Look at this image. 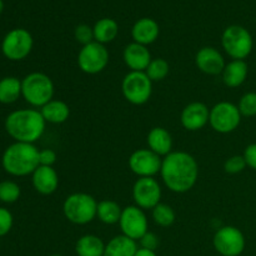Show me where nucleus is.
Listing matches in <instances>:
<instances>
[{
	"label": "nucleus",
	"mask_w": 256,
	"mask_h": 256,
	"mask_svg": "<svg viewBox=\"0 0 256 256\" xmlns=\"http://www.w3.org/2000/svg\"><path fill=\"white\" fill-rule=\"evenodd\" d=\"M160 175L165 186L172 192L184 194L195 186L199 178V165L186 152H172L164 156Z\"/></svg>",
	"instance_id": "f257e3e1"
},
{
	"label": "nucleus",
	"mask_w": 256,
	"mask_h": 256,
	"mask_svg": "<svg viewBox=\"0 0 256 256\" xmlns=\"http://www.w3.org/2000/svg\"><path fill=\"white\" fill-rule=\"evenodd\" d=\"M4 126L9 136L15 142L34 144L44 134L46 122L40 110L19 109L8 115Z\"/></svg>",
	"instance_id": "f03ea898"
},
{
	"label": "nucleus",
	"mask_w": 256,
	"mask_h": 256,
	"mask_svg": "<svg viewBox=\"0 0 256 256\" xmlns=\"http://www.w3.org/2000/svg\"><path fill=\"white\" fill-rule=\"evenodd\" d=\"M2 169L12 176H28L39 166V149L34 144L12 142L2 158Z\"/></svg>",
	"instance_id": "7ed1b4c3"
},
{
	"label": "nucleus",
	"mask_w": 256,
	"mask_h": 256,
	"mask_svg": "<svg viewBox=\"0 0 256 256\" xmlns=\"http://www.w3.org/2000/svg\"><path fill=\"white\" fill-rule=\"evenodd\" d=\"M54 82L44 72H30L22 80V96L32 108L42 109L54 99Z\"/></svg>",
	"instance_id": "20e7f679"
},
{
	"label": "nucleus",
	"mask_w": 256,
	"mask_h": 256,
	"mask_svg": "<svg viewBox=\"0 0 256 256\" xmlns=\"http://www.w3.org/2000/svg\"><path fill=\"white\" fill-rule=\"evenodd\" d=\"M98 202L86 192H74L65 199L62 212L70 222L75 225H85L96 218Z\"/></svg>",
	"instance_id": "39448f33"
},
{
	"label": "nucleus",
	"mask_w": 256,
	"mask_h": 256,
	"mask_svg": "<svg viewBox=\"0 0 256 256\" xmlns=\"http://www.w3.org/2000/svg\"><path fill=\"white\" fill-rule=\"evenodd\" d=\"M224 52L232 60H244L252 54L254 40L246 28L242 25H230L222 35Z\"/></svg>",
	"instance_id": "423d86ee"
},
{
	"label": "nucleus",
	"mask_w": 256,
	"mask_h": 256,
	"mask_svg": "<svg viewBox=\"0 0 256 256\" xmlns=\"http://www.w3.org/2000/svg\"><path fill=\"white\" fill-rule=\"evenodd\" d=\"M122 92L130 104L144 105L152 98V82L145 72H129L122 79Z\"/></svg>",
	"instance_id": "0eeeda50"
},
{
	"label": "nucleus",
	"mask_w": 256,
	"mask_h": 256,
	"mask_svg": "<svg viewBox=\"0 0 256 256\" xmlns=\"http://www.w3.org/2000/svg\"><path fill=\"white\" fill-rule=\"evenodd\" d=\"M34 46V39L26 29L16 28L8 32L2 42V52L12 62H20L29 56Z\"/></svg>",
	"instance_id": "6e6552de"
},
{
	"label": "nucleus",
	"mask_w": 256,
	"mask_h": 256,
	"mask_svg": "<svg viewBox=\"0 0 256 256\" xmlns=\"http://www.w3.org/2000/svg\"><path fill=\"white\" fill-rule=\"evenodd\" d=\"M242 118L238 105L220 102L210 109L209 124L219 134H229L239 128Z\"/></svg>",
	"instance_id": "1a4fd4ad"
},
{
	"label": "nucleus",
	"mask_w": 256,
	"mask_h": 256,
	"mask_svg": "<svg viewBox=\"0 0 256 256\" xmlns=\"http://www.w3.org/2000/svg\"><path fill=\"white\" fill-rule=\"evenodd\" d=\"M108 64H109V52L105 45L98 42L84 45L78 54V65L85 74H99L105 70Z\"/></svg>",
	"instance_id": "9d476101"
},
{
	"label": "nucleus",
	"mask_w": 256,
	"mask_h": 256,
	"mask_svg": "<svg viewBox=\"0 0 256 256\" xmlns=\"http://www.w3.org/2000/svg\"><path fill=\"white\" fill-rule=\"evenodd\" d=\"M212 245L222 256H239L245 250V236L240 229L228 225L215 232Z\"/></svg>",
	"instance_id": "9b49d317"
},
{
	"label": "nucleus",
	"mask_w": 256,
	"mask_h": 256,
	"mask_svg": "<svg viewBox=\"0 0 256 256\" xmlns=\"http://www.w3.org/2000/svg\"><path fill=\"white\" fill-rule=\"evenodd\" d=\"M162 186L155 178H139L132 186V199L142 210H152L162 200Z\"/></svg>",
	"instance_id": "f8f14e48"
},
{
	"label": "nucleus",
	"mask_w": 256,
	"mask_h": 256,
	"mask_svg": "<svg viewBox=\"0 0 256 256\" xmlns=\"http://www.w3.org/2000/svg\"><path fill=\"white\" fill-rule=\"evenodd\" d=\"M148 218L144 210L136 205H130L122 209L119 226L122 235L130 239L139 242L149 230H148Z\"/></svg>",
	"instance_id": "ddd939ff"
},
{
	"label": "nucleus",
	"mask_w": 256,
	"mask_h": 256,
	"mask_svg": "<svg viewBox=\"0 0 256 256\" xmlns=\"http://www.w3.org/2000/svg\"><path fill=\"white\" fill-rule=\"evenodd\" d=\"M162 156L150 149H138L130 155L129 168L139 178H154L160 174Z\"/></svg>",
	"instance_id": "4468645a"
},
{
	"label": "nucleus",
	"mask_w": 256,
	"mask_h": 256,
	"mask_svg": "<svg viewBox=\"0 0 256 256\" xmlns=\"http://www.w3.org/2000/svg\"><path fill=\"white\" fill-rule=\"evenodd\" d=\"M210 109L200 102H194L188 104L180 114V122L182 128L189 132L202 130L206 124H209Z\"/></svg>",
	"instance_id": "2eb2a0df"
},
{
	"label": "nucleus",
	"mask_w": 256,
	"mask_h": 256,
	"mask_svg": "<svg viewBox=\"0 0 256 256\" xmlns=\"http://www.w3.org/2000/svg\"><path fill=\"white\" fill-rule=\"evenodd\" d=\"M195 65L204 74L219 75L222 72L226 62L219 50L212 46H204L195 55Z\"/></svg>",
	"instance_id": "dca6fc26"
},
{
	"label": "nucleus",
	"mask_w": 256,
	"mask_h": 256,
	"mask_svg": "<svg viewBox=\"0 0 256 256\" xmlns=\"http://www.w3.org/2000/svg\"><path fill=\"white\" fill-rule=\"evenodd\" d=\"M122 59L130 72H145L152 60L148 46L132 42L122 52Z\"/></svg>",
	"instance_id": "f3484780"
},
{
	"label": "nucleus",
	"mask_w": 256,
	"mask_h": 256,
	"mask_svg": "<svg viewBox=\"0 0 256 256\" xmlns=\"http://www.w3.org/2000/svg\"><path fill=\"white\" fill-rule=\"evenodd\" d=\"M32 182L34 189L42 195L54 194L59 186V176L52 166L39 165L32 174Z\"/></svg>",
	"instance_id": "a211bd4d"
},
{
	"label": "nucleus",
	"mask_w": 256,
	"mask_h": 256,
	"mask_svg": "<svg viewBox=\"0 0 256 256\" xmlns=\"http://www.w3.org/2000/svg\"><path fill=\"white\" fill-rule=\"evenodd\" d=\"M160 34L159 24L152 18H142L132 28V36L134 42L148 46L156 42Z\"/></svg>",
	"instance_id": "6ab92c4d"
},
{
	"label": "nucleus",
	"mask_w": 256,
	"mask_h": 256,
	"mask_svg": "<svg viewBox=\"0 0 256 256\" xmlns=\"http://www.w3.org/2000/svg\"><path fill=\"white\" fill-rule=\"evenodd\" d=\"M248 74H249V66L245 60H232L225 65L222 70V82L232 89L239 88L245 82Z\"/></svg>",
	"instance_id": "aec40b11"
},
{
	"label": "nucleus",
	"mask_w": 256,
	"mask_h": 256,
	"mask_svg": "<svg viewBox=\"0 0 256 256\" xmlns=\"http://www.w3.org/2000/svg\"><path fill=\"white\" fill-rule=\"evenodd\" d=\"M148 146L159 156H166L172 152V138L166 129L162 126L152 128L146 138Z\"/></svg>",
	"instance_id": "412c9836"
},
{
	"label": "nucleus",
	"mask_w": 256,
	"mask_h": 256,
	"mask_svg": "<svg viewBox=\"0 0 256 256\" xmlns=\"http://www.w3.org/2000/svg\"><path fill=\"white\" fill-rule=\"evenodd\" d=\"M42 118L50 124H62L70 116V108L62 100L52 99L40 109Z\"/></svg>",
	"instance_id": "4be33fe9"
},
{
	"label": "nucleus",
	"mask_w": 256,
	"mask_h": 256,
	"mask_svg": "<svg viewBox=\"0 0 256 256\" xmlns=\"http://www.w3.org/2000/svg\"><path fill=\"white\" fill-rule=\"evenodd\" d=\"M138 249L135 240L125 235H118L105 245L104 256H135Z\"/></svg>",
	"instance_id": "5701e85b"
},
{
	"label": "nucleus",
	"mask_w": 256,
	"mask_h": 256,
	"mask_svg": "<svg viewBox=\"0 0 256 256\" xmlns=\"http://www.w3.org/2000/svg\"><path fill=\"white\" fill-rule=\"evenodd\" d=\"M92 30H94L95 42L105 45L116 39L119 34V24L112 18H102L95 22Z\"/></svg>",
	"instance_id": "b1692460"
},
{
	"label": "nucleus",
	"mask_w": 256,
	"mask_h": 256,
	"mask_svg": "<svg viewBox=\"0 0 256 256\" xmlns=\"http://www.w3.org/2000/svg\"><path fill=\"white\" fill-rule=\"evenodd\" d=\"M104 242L99 236L92 234L82 235L75 244L78 256H104Z\"/></svg>",
	"instance_id": "393cba45"
},
{
	"label": "nucleus",
	"mask_w": 256,
	"mask_h": 256,
	"mask_svg": "<svg viewBox=\"0 0 256 256\" xmlns=\"http://www.w3.org/2000/svg\"><path fill=\"white\" fill-rule=\"evenodd\" d=\"M22 96V80L15 76L0 79V102L5 105L14 104Z\"/></svg>",
	"instance_id": "a878e982"
},
{
	"label": "nucleus",
	"mask_w": 256,
	"mask_h": 256,
	"mask_svg": "<svg viewBox=\"0 0 256 256\" xmlns=\"http://www.w3.org/2000/svg\"><path fill=\"white\" fill-rule=\"evenodd\" d=\"M122 209L114 200H102L98 202L96 218L106 225L119 224Z\"/></svg>",
	"instance_id": "bb28decb"
},
{
	"label": "nucleus",
	"mask_w": 256,
	"mask_h": 256,
	"mask_svg": "<svg viewBox=\"0 0 256 256\" xmlns=\"http://www.w3.org/2000/svg\"><path fill=\"white\" fill-rule=\"evenodd\" d=\"M152 220L156 225L162 228H169L174 224L175 222V212L170 205L160 202L154 209L152 210Z\"/></svg>",
	"instance_id": "cd10ccee"
},
{
	"label": "nucleus",
	"mask_w": 256,
	"mask_h": 256,
	"mask_svg": "<svg viewBox=\"0 0 256 256\" xmlns=\"http://www.w3.org/2000/svg\"><path fill=\"white\" fill-rule=\"evenodd\" d=\"M169 62L165 59H162V58H155V59H152V62H150L149 66L145 70V74L148 75V78H149L152 82H155L164 80L165 78L169 75Z\"/></svg>",
	"instance_id": "c85d7f7f"
},
{
	"label": "nucleus",
	"mask_w": 256,
	"mask_h": 256,
	"mask_svg": "<svg viewBox=\"0 0 256 256\" xmlns=\"http://www.w3.org/2000/svg\"><path fill=\"white\" fill-rule=\"evenodd\" d=\"M22 195L20 186L12 180L0 182V202L4 204H14Z\"/></svg>",
	"instance_id": "c756f323"
},
{
	"label": "nucleus",
	"mask_w": 256,
	"mask_h": 256,
	"mask_svg": "<svg viewBox=\"0 0 256 256\" xmlns=\"http://www.w3.org/2000/svg\"><path fill=\"white\" fill-rule=\"evenodd\" d=\"M239 112L242 116L252 118L256 115V92H250L242 95L239 100Z\"/></svg>",
	"instance_id": "7c9ffc66"
},
{
	"label": "nucleus",
	"mask_w": 256,
	"mask_h": 256,
	"mask_svg": "<svg viewBox=\"0 0 256 256\" xmlns=\"http://www.w3.org/2000/svg\"><path fill=\"white\" fill-rule=\"evenodd\" d=\"M74 38L79 44L84 45L90 44V42H95L94 40V30L92 26L86 24H79L74 30Z\"/></svg>",
	"instance_id": "2f4dec72"
},
{
	"label": "nucleus",
	"mask_w": 256,
	"mask_h": 256,
	"mask_svg": "<svg viewBox=\"0 0 256 256\" xmlns=\"http://www.w3.org/2000/svg\"><path fill=\"white\" fill-rule=\"evenodd\" d=\"M246 166L248 165L244 159V155H234V156H230L229 159L225 162L224 170L228 174L234 175L242 172Z\"/></svg>",
	"instance_id": "473e14b6"
},
{
	"label": "nucleus",
	"mask_w": 256,
	"mask_h": 256,
	"mask_svg": "<svg viewBox=\"0 0 256 256\" xmlns=\"http://www.w3.org/2000/svg\"><path fill=\"white\" fill-rule=\"evenodd\" d=\"M14 224L12 214L5 208H0V238L5 236L12 230Z\"/></svg>",
	"instance_id": "72a5a7b5"
},
{
	"label": "nucleus",
	"mask_w": 256,
	"mask_h": 256,
	"mask_svg": "<svg viewBox=\"0 0 256 256\" xmlns=\"http://www.w3.org/2000/svg\"><path fill=\"white\" fill-rule=\"evenodd\" d=\"M140 242V248L142 249H148V250H152V252H155L159 246V238H158L156 234L152 232H148L142 239L139 240Z\"/></svg>",
	"instance_id": "f704fd0d"
},
{
	"label": "nucleus",
	"mask_w": 256,
	"mask_h": 256,
	"mask_svg": "<svg viewBox=\"0 0 256 256\" xmlns=\"http://www.w3.org/2000/svg\"><path fill=\"white\" fill-rule=\"evenodd\" d=\"M56 162V152L52 149L39 150V164L42 166H52Z\"/></svg>",
	"instance_id": "c9c22d12"
},
{
	"label": "nucleus",
	"mask_w": 256,
	"mask_h": 256,
	"mask_svg": "<svg viewBox=\"0 0 256 256\" xmlns=\"http://www.w3.org/2000/svg\"><path fill=\"white\" fill-rule=\"evenodd\" d=\"M244 159L248 166L256 170V142L248 145L244 152Z\"/></svg>",
	"instance_id": "e433bc0d"
},
{
	"label": "nucleus",
	"mask_w": 256,
	"mask_h": 256,
	"mask_svg": "<svg viewBox=\"0 0 256 256\" xmlns=\"http://www.w3.org/2000/svg\"><path fill=\"white\" fill-rule=\"evenodd\" d=\"M135 256H158L156 252H152V250H148V249H142V248H139L136 252Z\"/></svg>",
	"instance_id": "4c0bfd02"
},
{
	"label": "nucleus",
	"mask_w": 256,
	"mask_h": 256,
	"mask_svg": "<svg viewBox=\"0 0 256 256\" xmlns=\"http://www.w3.org/2000/svg\"><path fill=\"white\" fill-rule=\"evenodd\" d=\"M2 10H4V2H2V0H0V14L2 12Z\"/></svg>",
	"instance_id": "58836bf2"
},
{
	"label": "nucleus",
	"mask_w": 256,
	"mask_h": 256,
	"mask_svg": "<svg viewBox=\"0 0 256 256\" xmlns=\"http://www.w3.org/2000/svg\"><path fill=\"white\" fill-rule=\"evenodd\" d=\"M50 256H62V255H59V254H54V255H50Z\"/></svg>",
	"instance_id": "ea45409f"
}]
</instances>
